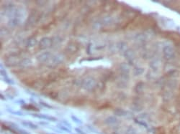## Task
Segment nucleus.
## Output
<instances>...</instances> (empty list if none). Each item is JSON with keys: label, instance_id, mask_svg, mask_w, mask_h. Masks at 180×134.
Returning <instances> with one entry per match:
<instances>
[{"label": "nucleus", "instance_id": "obj_1", "mask_svg": "<svg viewBox=\"0 0 180 134\" xmlns=\"http://www.w3.org/2000/svg\"><path fill=\"white\" fill-rule=\"evenodd\" d=\"M95 82L93 78H87L85 79L84 81L83 82V87L86 90H91L92 88L94 87Z\"/></svg>", "mask_w": 180, "mask_h": 134}, {"label": "nucleus", "instance_id": "obj_2", "mask_svg": "<svg viewBox=\"0 0 180 134\" xmlns=\"http://www.w3.org/2000/svg\"><path fill=\"white\" fill-rule=\"evenodd\" d=\"M51 45V40L48 38H44L41 39L39 42V46L41 49H46Z\"/></svg>", "mask_w": 180, "mask_h": 134}, {"label": "nucleus", "instance_id": "obj_3", "mask_svg": "<svg viewBox=\"0 0 180 134\" xmlns=\"http://www.w3.org/2000/svg\"><path fill=\"white\" fill-rule=\"evenodd\" d=\"M33 116H34L35 118H41L43 119V120H48V121H56V118H54V117H52L50 115H45V114H33Z\"/></svg>", "mask_w": 180, "mask_h": 134}, {"label": "nucleus", "instance_id": "obj_4", "mask_svg": "<svg viewBox=\"0 0 180 134\" xmlns=\"http://www.w3.org/2000/svg\"><path fill=\"white\" fill-rule=\"evenodd\" d=\"M66 50L70 52V53H75L79 50V47L76 43H70L68 44V46L66 47Z\"/></svg>", "mask_w": 180, "mask_h": 134}, {"label": "nucleus", "instance_id": "obj_5", "mask_svg": "<svg viewBox=\"0 0 180 134\" xmlns=\"http://www.w3.org/2000/svg\"><path fill=\"white\" fill-rule=\"evenodd\" d=\"M50 55L49 53H45L41 54V55H39L37 59H38V60L41 62H47V61H48V60L50 59Z\"/></svg>", "mask_w": 180, "mask_h": 134}, {"label": "nucleus", "instance_id": "obj_6", "mask_svg": "<svg viewBox=\"0 0 180 134\" xmlns=\"http://www.w3.org/2000/svg\"><path fill=\"white\" fill-rule=\"evenodd\" d=\"M22 124L25 126V127H28L29 128H31V129H33V130H35V129H37L38 127H37V125L34 124L33 123H32L30 121H24L22 122Z\"/></svg>", "mask_w": 180, "mask_h": 134}, {"label": "nucleus", "instance_id": "obj_7", "mask_svg": "<svg viewBox=\"0 0 180 134\" xmlns=\"http://www.w3.org/2000/svg\"><path fill=\"white\" fill-rule=\"evenodd\" d=\"M105 121L106 124H107L108 125H112L116 124L118 123V120L115 118V117H108Z\"/></svg>", "mask_w": 180, "mask_h": 134}, {"label": "nucleus", "instance_id": "obj_8", "mask_svg": "<svg viewBox=\"0 0 180 134\" xmlns=\"http://www.w3.org/2000/svg\"><path fill=\"white\" fill-rule=\"evenodd\" d=\"M57 127H58V128H59L60 130H61V131H65V132H67V133H72V131H71V130H70V129H69L68 127L65 126L64 125L58 124Z\"/></svg>", "mask_w": 180, "mask_h": 134}, {"label": "nucleus", "instance_id": "obj_9", "mask_svg": "<svg viewBox=\"0 0 180 134\" xmlns=\"http://www.w3.org/2000/svg\"><path fill=\"white\" fill-rule=\"evenodd\" d=\"M125 111H123L121 109H116L114 111V114L115 115H118V116H123L125 115Z\"/></svg>", "mask_w": 180, "mask_h": 134}, {"label": "nucleus", "instance_id": "obj_10", "mask_svg": "<svg viewBox=\"0 0 180 134\" xmlns=\"http://www.w3.org/2000/svg\"><path fill=\"white\" fill-rule=\"evenodd\" d=\"M23 108H24L25 109L29 110H38L37 108H35L34 106H31V105H28H28H26V106H23Z\"/></svg>", "mask_w": 180, "mask_h": 134}, {"label": "nucleus", "instance_id": "obj_11", "mask_svg": "<svg viewBox=\"0 0 180 134\" xmlns=\"http://www.w3.org/2000/svg\"><path fill=\"white\" fill-rule=\"evenodd\" d=\"M72 120H73L76 123H77V124H81V123H82V122H81V120H80L79 118H78L77 117H76L75 115H72Z\"/></svg>", "mask_w": 180, "mask_h": 134}, {"label": "nucleus", "instance_id": "obj_12", "mask_svg": "<svg viewBox=\"0 0 180 134\" xmlns=\"http://www.w3.org/2000/svg\"><path fill=\"white\" fill-rule=\"evenodd\" d=\"M35 43H36V40H35V39H34V38H32V39H30V40H29L28 44H29L30 47H32V46L35 45Z\"/></svg>", "mask_w": 180, "mask_h": 134}, {"label": "nucleus", "instance_id": "obj_13", "mask_svg": "<svg viewBox=\"0 0 180 134\" xmlns=\"http://www.w3.org/2000/svg\"><path fill=\"white\" fill-rule=\"evenodd\" d=\"M62 124L64 125L65 126H66V127H68V128H71L72 127V125H71V124L68 123V122H67L66 121H62Z\"/></svg>", "mask_w": 180, "mask_h": 134}, {"label": "nucleus", "instance_id": "obj_14", "mask_svg": "<svg viewBox=\"0 0 180 134\" xmlns=\"http://www.w3.org/2000/svg\"><path fill=\"white\" fill-rule=\"evenodd\" d=\"M75 130H76V133H78L79 134H86V133H84V131H82V130H81V129L76 128Z\"/></svg>", "mask_w": 180, "mask_h": 134}, {"label": "nucleus", "instance_id": "obj_15", "mask_svg": "<svg viewBox=\"0 0 180 134\" xmlns=\"http://www.w3.org/2000/svg\"><path fill=\"white\" fill-rule=\"evenodd\" d=\"M87 128H89V130L91 131H92V132H97L96 130H95V129H94V128L93 127L90 126V125H88V127H87Z\"/></svg>", "mask_w": 180, "mask_h": 134}, {"label": "nucleus", "instance_id": "obj_16", "mask_svg": "<svg viewBox=\"0 0 180 134\" xmlns=\"http://www.w3.org/2000/svg\"><path fill=\"white\" fill-rule=\"evenodd\" d=\"M48 134H56V133H48Z\"/></svg>", "mask_w": 180, "mask_h": 134}]
</instances>
